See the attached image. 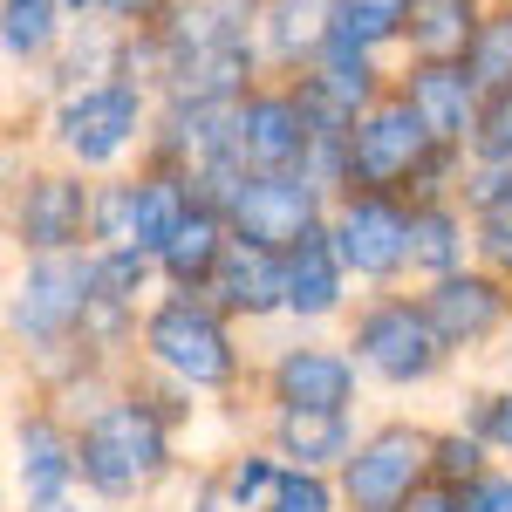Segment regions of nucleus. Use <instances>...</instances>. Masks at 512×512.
Returning a JSON list of instances; mask_svg holds the SVG:
<instances>
[{
    "label": "nucleus",
    "mask_w": 512,
    "mask_h": 512,
    "mask_svg": "<svg viewBox=\"0 0 512 512\" xmlns=\"http://www.w3.org/2000/svg\"><path fill=\"white\" fill-rule=\"evenodd\" d=\"M205 301H212L219 315H233V321H274V315H287V253L253 246V239L233 233L226 260H219V274H212V287H205Z\"/></svg>",
    "instance_id": "2eb2a0df"
},
{
    "label": "nucleus",
    "mask_w": 512,
    "mask_h": 512,
    "mask_svg": "<svg viewBox=\"0 0 512 512\" xmlns=\"http://www.w3.org/2000/svg\"><path fill=\"white\" fill-rule=\"evenodd\" d=\"M89 219H96V185H82L76 164L14 178L7 233H14L21 253H82L89 246Z\"/></svg>",
    "instance_id": "0eeeda50"
},
{
    "label": "nucleus",
    "mask_w": 512,
    "mask_h": 512,
    "mask_svg": "<svg viewBox=\"0 0 512 512\" xmlns=\"http://www.w3.org/2000/svg\"><path fill=\"white\" fill-rule=\"evenodd\" d=\"M267 512H349V506H342L335 472H301V465H287L280 485H274V499H267Z\"/></svg>",
    "instance_id": "c756f323"
},
{
    "label": "nucleus",
    "mask_w": 512,
    "mask_h": 512,
    "mask_svg": "<svg viewBox=\"0 0 512 512\" xmlns=\"http://www.w3.org/2000/svg\"><path fill=\"white\" fill-rule=\"evenodd\" d=\"M239 171H301L308 178V110L294 82H260L233 117Z\"/></svg>",
    "instance_id": "9b49d317"
},
{
    "label": "nucleus",
    "mask_w": 512,
    "mask_h": 512,
    "mask_svg": "<svg viewBox=\"0 0 512 512\" xmlns=\"http://www.w3.org/2000/svg\"><path fill=\"white\" fill-rule=\"evenodd\" d=\"M492 458H499V451H492V444H485L478 431H465V424H458V431H437V451H431V485L472 492L478 478L492 472Z\"/></svg>",
    "instance_id": "a878e982"
},
{
    "label": "nucleus",
    "mask_w": 512,
    "mask_h": 512,
    "mask_svg": "<svg viewBox=\"0 0 512 512\" xmlns=\"http://www.w3.org/2000/svg\"><path fill=\"white\" fill-rule=\"evenodd\" d=\"M226 7H239V14H260V0H226Z\"/></svg>",
    "instance_id": "4c0bfd02"
},
{
    "label": "nucleus",
    "mask_w": 512,
    "mask_h": 512,
    "mask_svg": "<svg viewBox=\"0 0 512 512\" xmlns=\"http://www.w3.org/2000/svg\"><path fill=\"white\" fill-rule=\"evenodd\" d=\"M151 89L130 76H110V82H89V89H69L55 96L48 110V137L62 164L76 171H103V164H123L137 144H151Z\"/></svg>",
    "instance_id": "20e7f679"
},
{
    "label": "nucleus",
    "mask_w": 512,
    "mask_h": 512,
    "mask_svg": "<svg viewBox=\"0 0 512 512\" xmlns=\"http://www.w3.org/2000/svg\"><path fill=\"white\" fill-rule=\"evenodd\" d=\"M192 178L185 171H164V164H144L137 178H130V246H144L151 260H158L164 246H171V233L192 219Z\"/></svg>",
    "instance_id": "412c9836"
},
{
    "label": "nucleus",
    "mask_w": 512,
    "mask_h": 512,
    "mask_svg": "<svg viewBox=\"0 0 512 512\" xmlns=\"http://www.w3.org/2000/svg\"><path fill=\"white\" fill-rule=\"evenodd\" d=\"M417 301H424L431 328L444 335V349L465 355V349H485L512 321V280L492 274V267H458V274H444V280H424Z\"/></svg>",
    "instance_id": "9d476101"
},
{
    "label": "nucleus",
    "mask_w": 512,
    "mask_h": 512,
    "mask_svg": "<svg viewBox=\"0 0 512 512\" xmlns=\"http://www.w3.org/2000/svg\"><path fill=\"white\" fill-rule=\"evenodd\" d=\"M485 14H492L485 0H410V14H403L410 62H465Z\"/></svg>",
    "instance_id": "4be33fe9"
},
{
    "label": "nucleus",
    "mask_w": 512,
    "mask_h": 512,
    "mask_svg": "<svg viewBox=\"0 0 512 512\" xmlns=\"http://www.w3.org/2000/svg\"><path fill=\"white\" fill-rule=\"evenodd\" d=\"M89 321H96V246L82 253H28V267L14 274L7 294V328L14 342L35 355L41 369H89Z\"/></svg>",
    "instance_id": "f257e3e1"
},
{
    "label": "nucleus",
    "mask_w": 512,
    "mask_h": 512,
    "mask_svg": "<svg viewBox=\"0 0 512 512\" xmlns=\"http://www.w3.org/2000/svg\"><path fill=\"white\" fill-rule=\"evenodd\" d=\"M253 35H260L267 69H280V76H301L321 48H328V35H335V0H260Z\"/></svg>",
    "instance_id": "a211bd4d"
},
{
    "label": "nucleus",
    "mask_w": 512,
    "mask_h": 512,
    "mask_svg": "<svg viewBox=\"0 0 512 512\" xmlns=\"http://www.w3.org/2000/svg\"><path fill=\"white\" fill-rule=\"evenodd\" d=\"M465 512H512V465H492V472L478 478L472 492H458Z\"/></svg>",
    "instance_id": "c9c22d12"
},
{
    "label": "nucleus",
    "mask_w": 512,
    "mask_h": 512,
    "mask_svg": "<svg viewBox=\"0 0 512 512\" xmlns=\"http://www.w3.org/2000/svg\"><path fill=\"white\" fill-rule=\"evenodd\" d=\"M472 164H499V171H512V89L506 96H485V123H478Z\"/></svg>",
    "instance_id": "473e14b6"
},
{
    "label": "nucleus",
    "mask_w": 512,
    "mask_h": 512,
    "mask_svg": "<svg viewBox=\"0 0 512 512\" xmlns=\"http://www.w3.org/2000/svg\"><path fill=\"white\" fill-rule=\"evenodd\" d=\"M301 89H315L321 103H335V110H349V117H362V110H376L383 96H390L396 82H383V69H376V48H362V41H349L342 28L328 35V48H321L315 62L301 69Z\"/></svg>",
    "instance_id": "f3484780"
},
{
    "label": "nucleus",
    "mask_w": 512,
    "mask_h": 512,
    "mask_svg": "<svg viewBox=\"0 0 512 512\" xmlns=\"http://www.w3.org/2000/svg\"><path fill=\"white\" fill-rule=\"evenodd\" d=\"M89 246H130V178H103V185H96Z\"/></svg>",
    "instance_id": "2f4dec72"
},
{
    "label": "nucleus",
    "mask_w": 512,
    "mask_h": 512,
    "mask_svg": "<svg viewBox=\"0 0 512 512\" xmlns=\"http://www.w3.org/2000/svg\"><path fill=\"white\" fill-rule=\"evenodd\" d=\"M465 431H478L512 465V390H485V396H478L472 417H465Z\"/></svg>",
    "instance_id": "72a5a7b5"
},
{
    "label": "nucleus",
    "mask_w": 512,
    "mask_h": 512,
    "mask_svg": "<svg viewBox=\"0 0 512 512\" xmlns=\"http://www.w3.org/2000/svg\"><path fill=\"white\" fill-rule=\"evenodd\" d=\"M48 512H82V506H76V499H69V506H48Z\"/></svg>",
    "instance_id": "58836bf2"
},
{
    "label": "nucleus",
    "mask_w": 512,
    "mask_h": 512,
    "mask_svg": "<svg viewBox=\"0 0 512 512\" xmlns=\"http://www.w3.org/2000/svg\"><path fill=\"white\" fill-rule=\"evenodd\" d=\"M349 280L355 274L342 267V253H335V233H328V226H315L301 246H287V315H294V321L342 315Z\"/></svg>",
    "instance_id": "6ab92c4d"
},
{
    "label": "nucleus",
    "mask_w": 512,
    "mask_h": 512,
    "mask_svg": "<svg viewBox=\"0 0 512 512\" xmlns=\"http://www.w3.org/2000/svg\"><path fill=\"white\" fill-rule=\"evenodd\" d=\"M478 239H472V212L458 198H417L410 205V274L417 280H444L458 267H472Z\"/></svg>",
    "instance_id": "aec40b11"
},
{
    "label": "nucleus",
    "mask_w": 512,
    "mask_h": 512,
    "mask_svg": "<svg viewBox=\"0 0 512 512\" xmlns=\"http://www.w3.org/2000/svg\"><path fill=\"white\" fill-rule=\"evenodd\" d=\"M355 444L362 431L349 410H274V424H267V451L301 472H342Z\"/></svg>",
    "instance_id": "dca6fc26"
},
{
    "label": "nucleus",
    "mask_w": 512,
    "mask_h": 512,
    "mask_svg": "<svg viewBox=\"0 0 512 512\" xmlns=\"http://www.w3.org/2000/svg\"><path fill=\"white\" fill-rule=\"evenodd\" d=\"M62 0H7L0 7V41H7V62H48L69 28H62Z\"/></svg>",
    "instance_id": "b1692460"
},
{
    "label": "nucleus",
    "mask_w": 512,
    "mask_h": 512,
    "mask_svg": "<svg viewBox=\"0 0 512 512\" xmlns=\"http://www.w3.org/2000/svg\"><path fill=\"white\" fill-rule=\"evenodd\" d=\"M14 485L28 512H48V506H69V492L82 485L76 472V431L55 417V410H28L14 424Z\"/></svg>",
    "instance_id": "4468645a"
},
{
    "label": "nucleus",
    "mask_w": 512,
    "mask_h": 512,
    "mask_svg": "<svg viewBox=\"0 0 512 512\" xmlns=\"http://www.w3.org/2000/svg\"><path fill=\"white\" fill-rule=\"evenodd\" d=\"M171 424L158 417V403L144 390H117L110 403H96L76 424V472L82 492L123 506V499H144L171 478Z\"/></svg>",
    "instance_id": "f03ea898"
},
{
    "label": "nucleus",
    "mask_w": 512,
    "mask_h": 512,
    "mask_svg": "<svg viewBox=\"0 0 512 512\" xmlns=\"http://www.w3.org/2000/svg\"><path fill=\"white\" fill-rule=\"evenodd\" d=\"M396 89H403V103L424 117V130H431L444 151L472 158L478 123H485V89L472 82L465 62H410Z\"/></svg>",
    "instance_id": "ddd939ff"
},
{
    "label": "nucleus",
    "mask_w": 512,
    "mask_h": 512,
    "mask_svg": "<svg viewBox=\"0 0 512 512\" xmlns=\"http://www.w3.org/2000/svg\"><path fill=\"white\" fill-rule=\"evenodd\" d=\"M328 205L335 198L321 192L315 178H301V171H246L239 192L226 198V219H233L239 239L287 253V246H301L315 226H328Z\"/></svg>",
    "instance_id": "1a4fd4ad"
},
{
    "label": "nucleus",
    "mask_w": 512,
    "mask_h": 512,
    "mask_svg": "<svg viewBox=\"0 0 512 512\" xmlns=\"http://www.w3.org/2000/svg\"><path fill=\"white\" fill-rule=\"evenodd\" d=\"M403 512H465V499H458L451 485H424V492H417Z\"/></svg>",
    "instance_id": "e433bc0d"
},
{
    "label": "nucleus",
    "mask_w": 512,
    "mask_h": 512,
    "mask_svg": "<svg viewBox=\"0 0 512 512\" xmlns=\"http://www.w3.org/2000/svg\"><path fill=\"white\" fill-rule=\"evenodd\" d=\"M465 69H472V82L485 89V96H506L512 89V7H492V14H485V28H478Z\"/></svg>",
    "instance_id": "bb28decb"
},
{
    "label": "nucleus",
    "mask_w": 512,
    "mask_h": 512,
    "mask_svg": "<svg viewBox=\"0 0 512 512\" xmlns=\"http://www.w3.org/2000/svg\"><path fill=\"white\" fill-rule=\"evenodd\" d=\"M267 396H274V410H349L355 417L362 362L328 342H287L267 362Z\"/></svg>",
    "instance_id": "f8f14e48"
},
{
    "label": "nucleus",
    "mask_w": 512,
    "mask_h": 512,
    "mask_svg": "<svg viewBox=\"0 0 512 512\" xmlns=\"http://www.w3.org/2000/svg\"><path fill=\"white\" fill-rule=\"evenodd\" d=\"M349 355L362 362V376L390 383V390H417V383H437L444 376V335L431 328L424 301L417 294H376L362 301L349 321Z\"/></svg>",
    "instance_id": "39448f33"
},
{
    "label": "nucleus",
    "mask_w": 512,
    "mask_h": 512,
    "mask_svg": "<svg viewBox=\"0 0 512 512\" xmlns=\"http://www.w3.org/2000/svg\"><path fill=\"white\" fill-rule=\"evenodd\" d=\"M226 246H233V219L212 212V205H192V219H185V226L171 233V246L158 253L164 287H192V294H205L212 274H219V260H226Z\"/></svg>",
    "instance_id": "5701e85b"
},
{
    "label": "nucleus",
    "mask_w": 512,
    "mask_h": 512,
    "mask_svg": "<svg viewBox=\"0 0 512 512\" xmlns=\"http://www.w3.org/2000/svg\"><path fill=\"white\" fill-rule=\"evenodd\" d=\"M328 233L335 253L355 280L369 287H390L410 267V198L396 192H342L328 205Z\"/></svg>",
    "instance_id": "6e6552de"
},
{
    "label": "nucleus",
    "mask_w": 512,
    "mask_h": 512,
    "mask_svg": "<svg viewBox=\"0 0 512 512\" xmlns=\"http://www.w3.org/2000/svg\"><path fill=\"white\" fill-rule=\"evenodd\" d=\"M280 465L274 451H239V458H226V472H219V485H226V499H233V512H267V499H274L280 485Z\"/></svg>",
    "instance_id": "c85d7f7f"
},
{
    "label": "nucleus",
    "mask_w": 512,
    "mask_h": 512,
    "mask_svg": "<svg viewBox=\"0 0 512 512\" xmlns=\"http://www.w3.org/2000/svg\"><path fill=\"white\" fill-rule=\"evenodd\" d=\"M431 451H437V431H424V424H376V431H362L349 465L335 472L342 506L349 512H403L431 485Z\"/></svg>",
    "instance_id": "423d86ee"
},
{
    "label": "nucleus",
    "mask_w": 512,
    "mask_h": 512,
    "mask_svg": "<svg viewBox=\"0 0 512 512\" xmlns=\"http://www.w3.org/2000/svg\"><path fill=\"white\" fill-rule=\"evenodd\" d=\"M472 239H478V267L512 280V185L472 212Z\"/></svg>",
    "instance_id": "7c9ffc66"
},
{
    "label": "nucleus",
    "mask_w": 512,
    "mask_h": 512,
    "mask_svg": "<svg viewBox=\"0 0 512 512\" xmlns=\"http://www.w3.org/2000/svg\"><path fill=\"white\" fill-rule=\"evenodd\" d=\"M403 14H410V0H335V28L376 55L390 41H403Z\"/></svg>",
    "instance_id": "cd10ccee"
},
{
    "label": "nucleus",
    "mask_w": 512,
    "mask_h": 512,
    "mask_svg": "<svg viewBox=\"0 0 512 512\" xmlns=\"http://www.w3.org/2000/svg\"><path fill=\"white\" fill-rule=\"evenodd\" d=\"M151 280H164V274L144 246H96V308L137 315V301L151 294Z\"/></svg>",
    "instance_id": "393cba45"
},
{
    "label": "nucleus",
    "mask_w": 512,
    "mask_h": 512,
    "mask_svg": "<svg viewBox=\"0 0 512 512\" xmlns=\"http://www.w3.org/2000/svg\"><path fill=\"white\" fill-rule=\"evenodd\" d=\"M62 7L82 14V21H89V14H110V21H123V28H151L171 0H62Z\"/></svg>",
    "instance_id": "f704fd0d"
},
{
    "label": "nucleus",
    "mask_w": 512,
    "mask_h": 512,
    "mask_svg": "<svg viewBox=\"0 0 512 512\" xmlns=\"http://www.w3.org/2000/svg\"><path fill=\"white\" fill-rule=\"evenodd\" d=\"M137 342H144V362L158 369L164 383H185L192 396H219L239 383L233 315H219L192 287H171L164 301H151Z\"/></svg>",
    "instance_id": "7ed1b4c3"
}]
</instances>
